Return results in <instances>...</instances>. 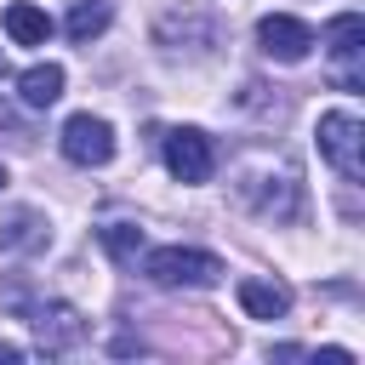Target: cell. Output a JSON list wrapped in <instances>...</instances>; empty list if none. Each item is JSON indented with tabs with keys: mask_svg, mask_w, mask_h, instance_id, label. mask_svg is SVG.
I'll use <instances>...</instances> for the list:
<instances>
[{
	"mask_svg": "<svg viewBox=\"0 0 365 365\" xmlns=\"http://www.w3.org/2000/svg\"><path fill=\"white\" fill-rule=\"evenodd\" d=\"M143 274H148L154 285H165V291H177V285L205 291V285L222 279V262H217L211 251H194V245H160V251L143 257Z\"/></svg>",
	"mask_w": 365,
	"mask_h": 365,
	"instance_id": "6da1fadb",
	"label": "cell"
},
{
	"mask_svg": "<svg viewBox=\"0 0 365 365\" xmlns=\"http://www.w3.org/2000/svg\"><path fill=\"white\" fill-rule=\"evenodd\" d=\"M359 143H365L359 114H348V108L319 114V154H325V160H331L348 182H359Z\"/></svg>",
	"mask_w": 365,
	"mask_h": 365,
	"instance_id": "7a4b0ae2",
	"label": "cell"
},
{
	"mask_svg": "<svg viewBox=\"0 0 365 365\" xmlns=\"http://www.w3.org/2000/svg\"><path fill=\"white\" fill-rule=\"evenodd\" d=\"M57 143H63V154L74 165H108L114 160V125L97 120V114H68Z\"/></svg>",
	"mask_w": 365,
	"mask_h": 365,
	"instance_id": "3957f363",
	"label": "cell"
},
{
	"mask_svg": "<svg viewBox=\"0 0 365 365\" xmlns=\"http://www.w3.org/2000/svg\"><path fill=\"white\" fill-rule=\"evenodd\" d=\"M165 165H171V177H177V182H205V177H211V165H217L211 137H205V131H194V125L171 131V137H165Z\"/></svg>",
	"mask_w": 365,
	"mask_h": 365,
	"instance_id": "277c9868",
	"label": "cell"
},
{
	"mask_svg": "<svg viewBox=\"0 0 365 365\" xmlns=\"http://www.w3.org/2000/svg\"><path fill=\"white\" fill-rule=\"evenodd\" d=\"M257 40H262V51L279 57V63H302V57L314 51V29H308L302 17H291V11L262 17V23H257Z\"/></svg>",
	"mask_w": 365,
	"mask_h": 365,
	"instance_id": "5b68a950",
	"label": "cell"
},
{
	"mask_svg": "<svg viewBox=\"0 0 365 365\" xmlns=\"http://www.w3.org/2000/svg\"><path fill=\"white\" fill-rule=\"evenodd\" d=\"M29 325H34V336H40L46 354H63V348H74V342L86 336V319H80V308H68V302H40V308H29Z\"/></svg>",
	"mask_w": 365,
	"mask_h": 365,
	"instance_id": "8992f818",
	"label": "cell"
},
{
	"mask_svg": "<svg viewBox=\"0 0 365 365\" xmlns=\"http://www.w3.org/2000/svg\"><path fill=\"white\" fill-rule=\"evenodd\" d=\"M240 308H245L251 319H279V314L291 308V291H285L279 279H240Z\"/></svg>",
	"mask_w": 365,
	"mask_h": 365,
	"instance_id": "52a82bcc",
	"label": "cell"
},
{
	"mask_svg": "<svg viewBox=\"0 0 365 365\" xmlns=\"http://www.w3.org/2000/svg\"><path fill=\"white\" fill-rule=\"evenodd\" d=\"M17 97H23L29 108H51V103L63 97V68H57V63L23 68V74H17Z\"/></svg>",
	"mask_w": 365,
	"mask_h": 365,
	"instance_id": "ba28073f",
	"label": "cell"
},
{
	"mask_svg": "<svg viewBox=\"0 0 365 365\" xmlns=\"http://www.w3.org/2000/svg\"><path fill=\"white\" fill-rule=\"evenodd\" d=\"M325 51H331L336 63H354V57L365 51V17H359V11L331 17V23H325Z\"/></svg>",
	"mask_w": 365,
	"mask_h": 365,
	"instance_id": "9c48e42d",
	"label": "cell"
},
{
	"mask_svg": "<svg viewBox=\"0 0 365 365\" xmlns=\"http://www.w3.org/2000/svg\"><path fill=\"white\" fill-rule=\"evenodd\" d=\"M6 34H11L17 46H46V40H51V17H46L40 6L17 0V6H6Z\"/></svg>",
	"mask_w": 365,
	"mask_h": 365,
	"instance_id": "30bf717a",
	"label": "cell"
},
{
	"mask_svg": "<svg viewBox=\"0 0 365 365\" xmlns=\"http://www.w3.org/2000/svg\"><path fill=\"white\" fill-rule=\"evenodd\" d=\"M46 245V217L40 211H11L0 222V251H40Z\"/></svg>",
	"mask_w": 365,
	"mask_h": 365,
	"instance_id": "8fae6325",
	"label": "cell"
},
{
	"mask_svg": "<svg viewBox=\"0 0 365 365\" xmlns=\"http://www.w3.org/2000/svg\"><path fill=\"white\" fill-rule=\"evenodd\" d=\"M108 17H114V6L108 0H74V11H68V40H80V46H91L103 29H108Z\"/></svg>",
	"mask_w": 365,
	"mask_h": 365,
	"instance_id": "7c38bea8",
	"label": "cell"
},
{
	"mask_svg": "<svg viewBox=\"0 0 365 365\" xmlns=\"http://www.w3.org/2000/svg\"><path fill=\"white\" fill-rule=\"evenodd\" d=\"M97 240H103V251H108L114 262H131V257L143 251V228H137V222H103Z\"/></svg>",
	"mask_w": 365,
	"mask_h": 365,
	"instance_id": "4fadbf2b",
	"label": "cell"
},
{
	"mask_svg": "<svg viewBox=\"0 0 365 365\" xmlns=\"http://www.w3.org/2000/svg\"><path fill=\"white\" fill-rule=\"evenodd\" d=\"M0 359H23V348L17 342H0Z\"/></svg>",
	"mask_w": 365,
	"mask_h": 365,
	"instance_id": "5bb4252c",
	"label": "cell"
},
{
	"mask_svg": "<svg viewBox=\"0 0 365 365\" xmlns=\"http://www.w3.org/2000/svg\"><path fill=\"white\" fill-rule=\"evenodd\" d=\"M0 188H6V165H0Z\"/></svg>",
	"mask_w": 365,
	"mask_h": 365,
	"instance_id": "9a60e30c",
	"label": "cell"
},
{
	"mask_svg": "<svg viewBox=\"0 0 365 365\" xmlns=\"http://www.w3.org/2000/svg\"><path fill=\"white\" fill-rule=\"evenodd\" d=\"M0 74H6V57H0Z\"/></svg>",
	"mask_w": 365,
	"mask_h": 365,
	"instance_id": "2e32d148",
	"label": "cell"
},
{
	"mask_svg": "<svg viewBox=\"0 0 365 365\" xmlns=\"http://www.w3.org/2000/svg\"><path fill=\"white\" fill-rule=\"evenodd\" d=\"M0 120H6V108H0Z\"/></svg>",
	"mask_w": 365,
	"mask_h": 365,
	"instance_id": "e0dca14e",
	"label": "cell"
}]
</instances>
